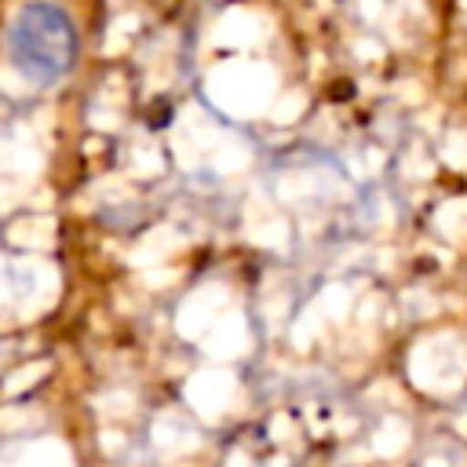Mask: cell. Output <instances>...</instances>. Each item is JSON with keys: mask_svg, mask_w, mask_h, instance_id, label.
<instances>
[{"mask_svg": "<svg viewBox=\"0 0 467 467\" xmlns=\"http://www.w3.org/2000/svg\"><path fill=\"white\" fill-rule=\"evenodd\" d=\"M7 55L15 69L36 84L62 80L77 62L73 18L51 0H29L7 26Z\"/></svg>", "mask_w": 467, "mask_h": 467, "instance_id": "obj_1", "label": "cell"}]
</instances>
